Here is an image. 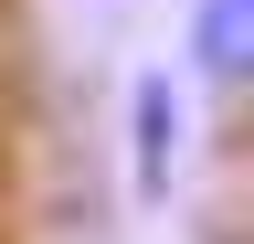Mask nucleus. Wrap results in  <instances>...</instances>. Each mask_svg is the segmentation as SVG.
Returning <instances> with one entry per match:
<instances>
[{"mask_svg":"<svg viewBox=\"0 0 254 244\" xmlns=\"http://www.w3.org/2000/svg\"><path fill=\"white\" fill-rule=\"evenodd\" d=\"M180 160H190V85L170 64H138L127 75V191L159 212L180 191Z\"/></svg>","mask_w":254,"mask_h":244,"instance_id":"f257e3e1","label":"nucleus"},{"mask_svg":"<svg viewBox=\"0 0 254 244\" xmlns=\"http://www.w3.org/2000/svg\"><path fill=\"white\" fill-rule=\"evenodd\" d=\"M190 85H212L222 106L254 85V0H190Z\"/></svg>","mask_w":254,"mask_h":244,"instance_id":"f03ea898","label":"nucleus"}]
</instances>
